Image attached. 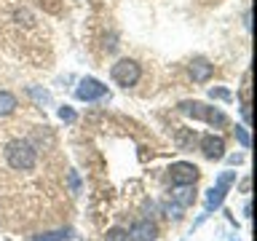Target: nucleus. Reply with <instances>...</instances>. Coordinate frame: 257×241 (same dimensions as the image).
Wrapping results in <instances>:
<instances>
[{
  "instance_id": "11",
  "label": "nucleus",
  "mask_w": 257,
  "mask_h": 241,
  "mask_svg": "<svg viewBox=\"0 0 257 241\" xmlns=\"http://www.w3.org/2000/svg\"><path fill=\"white\" fill-rule=\"evenodd\" d=\"M14 110H16V96L11 91H0V118L11 115Z\"/></svg>"
},
{
  "instance_id": "18",
  "label": "nucleus",
  "mask_w": 257,
  "mask_h": 241,
  "mask_svg": "<svg viewBox=\"0 0 257 241\" xmlns=\"http://www.w3.org/2000/svg\"><path fill=\"white\" fill-rule=\"evenodd\" d=\"M59 118H62V120H67V124H72V120H75V112H72L67 104H64V107L59 110Z\"/></svg>"
},
{
  "instance_id": "2",
  "label": "nucleus",
  "mask_w": 257,
  "mask_h": 241,
  "mask_svg": "<svg viewBox=\"0 0 257 241\" xmlns=\"http://www.w3.org/2000/svg\"><path fill=\"white\" fill-rule=\"evenodd\" d=\"M180 110L193 115L196 120H206V124H212V126H228V115L217 107H209L204 102H182Z\"/></svg>"
},
{
  "instance_id": "6",
  "label": "nucleus",
  "mask_w": 257,
  "mask_h": 241,
  "mask_svg": "<svg viewBox=\"0 0 257 241\" xmlns=\"http://www.w3.org/2000/svg\"><path fill=\"white\" fill-rule=\"evenodd\" d=\"M201 150H204L206 158L220 161V158H225V140L222 137H214V134H204L201 137Z\"/></svg>"
},
{
  "instance_id": "14",
  "label": "nucleus",
  "mask_w": 257,
  "mask_h": 241,
  "mask_svg": "<svg viewBox=\"0 0 257 241\" xmlns=\"http://www.w3.org/2000/svg\"><path fill=\"white\" fill-rule=\"evenodd\" d=\"M209 96H212V99H222V102L233 99V94L228 91V88H209Z\"/></svg>"
},
{
  "instance_id": "16",
  "label": "nucleus",
  "mask_w": 257,
  "mask_h": 241,
  "mask_svg": "<svg viewBox=\"0 0 257 241\" xmlns=\"http://www.w3.org/2000/svg\"><path fill=\"white\" fill-rule=\"evenodd\" d=\"M217 182L225 185V188H230V185L236 182V172H222L220 177H217Z\"/></svg>"
},
{
  "instance_id": "20",
  "label": "nucleus",
  "mask_w": 257,
  "mask_h": 241,
  "mask_svg": "<svg viewBox=\"0 0 257 241\" xmlns=\"http://www.w3.org/2000/svg\"><path fill=\"white\" fill-rule=\"evenodd\" d=\"M70 185H72V190H78V174L75 172L70 174Z\"/></svg>"
},
{
  "instance_id": "1",
  "label": "nucleus",
  "mask_w": 257,
  "mask_h": 241,
  "mask_svg": "<svg viewBox=\"0 0 257 241\" xmlns=\"http://www.w3.org/2000/svg\"><path fill=\"white\" fill-rule=\"evenodd\" d=\"M6 161L14 169H19V172H30V169L38 164V153H35V148H32L30 142L14 140V142L6 145Z\"/></svg>"
},
{
  "instance_id": "19",
  "label": "nucleus",
  "mask_w": 257,
  "mask_h": 241,
  "mask_svg": "<svg viewBox=\"0 0 257 241\" xmlns=\"http://www.w3.org/2000/svg\"><path fill=\"white\" fill-rule=\"evenodd\" d=\"M180 209H182V206H166V214H169V217H174V220H180V217H182V214H180Z\"/></svg>"
},
{
  "instance_id": "9",
  "label": "nucleus",
  "mask_w": 257,
  "mask_h": 241,
  "mask_svg": "<svg viewBox=\"0 0 257 241\" xmlns=\"http://www.w3.org/2000/svg\"><path fill=\"white\" fill-rule=\"evenodd\" d=\"M225 193H228V188H225V185H220V182H217L212 190H206V212H214V209L222 206Z\"/></svg>"
},
{
  "instance_id": "8",
  "label": "nucleus",
  "mask_w": 257,
  "mask_h": 241,
  "mask_svg": "<svg viewBox=\"0 0 257 241\" xmlns=\"http://www.w3.org/2000/svg\"><path fill=\"white\" fill-rule=\"evenodd\" d=\"M212 72H214V64H209L206 59H193L190 62V78L196 80V83H204V80L212 78Z\"/></svg>"
},
{
  "instance_id": "13",
  "label": "nucleus",
  "mask_w": 257,
  "mask_h": 241,
  "mask_svg": "<svg viewBox=\"0 0 257 241\" xmlns=\"http://www.w3.org/2000/svg\"><path fill=\"white\" fill-rule=\"evenodd\" d=\"M67 233H70V230H54V233H43V236H35L32 241H62V238H67Z\"/></svg>"
},
{
  "instance_id": "7",
  "label": "nucleus",
  "mask_w": 257,
  "mask_h": 241,
  "mask_svg": "<svg viewBox=\"0 0 257 241\" xmlns=\"http://www.w3.org/2000/svg\"><path fill=\"white\" fill-rule=\"evenodd\" d=\"M156 236H158L156 225L148 222V220L134 222L132 225V233H128V238H132V241H156Z\"/></svg>"
},
{
  "instance_id": "4",
  "label": "nucleus",
  "mask_w": 257,
  "mask_h": 241,
  "mask_svg": "<svg viewBox=\"0 0 257 241\" xmlns=\"http://www.w3.org/2000/svg\"><path fill=\"white\" fill-rule=\"evenodd\" d=\"M107 94V86H102L96 78H83L75 88V96L80 102H94V99H102Z\"/></svg>"
},
{
  "instance_id": "15",
  "label": "nucleus",
  "mask_w": 257,
  "mask_h": 241,
  "mask_svg": "<svg viewBox=\"0 0 257 241\" xmlns=\"http://www.w3.org/2000/svg\"><path fill=\"white\" fill-rule=\"evenodd\" d=\"M107 241H132V238H128V233L123 228H112L107 230Z\"/></svg>"
},
{
  "instance_id": "17",
  "label": "nucleus",
  "mask_w": 257,
  "mask_h": 241,
  "mask_svg": "<svg viewBox=\"0 0 257 241\" xmlns=\"http://www.w3.org/2000/svg\"><path fill=\"white\" fill-rule=\"evenodd\" d=\"M236 140L241 142V148H249V145H252V140H249V132H246V129H236Z\"/></svg>"
},
{
  "instance_id": "5",
  "label": "nucleus",
  "mask_w": 257,
  "mask_h": 241,
  "mask_svg": "<svg viewBox=\"0 0 257 241\" xmlns=\"http://www.w3.org/2000/svg\"><path fill=\"white\" fill-rule=\"evenodd\" d=\"M169 180H172L174 185H196L198 169L193 166V164H185V161H180V164H172V166H169Z\"/></svg>"
},
{
  "instance_id": "3",
  "label": "nucleus",
  "mask_w": 257,
  "mask_h": 241,
  "mask_svg": "<svg viewBox=\"0 0 257 241\" xmlns=\"http://www.w3.org/2000/svg\"><path fill=\"white\" fill-rule=\"evenodd\" d=\"M110 75H112V80H115L118 86L128 88V86H134L137 80H140L142 70H140V64H137L134 59H120V62H115V64H112Z\"/></svg>"
},
{
  "instance_id": "10",
  "label": "nucleus",
  "mask_w": 257,
  "mask_h": 241,
  "mask_svg": "<svg viewBox=\"0 0 257 241\" xmlns=\"http://www.w3.org/2000/svg\"><path fill=\"white\" fill-rule=\"evenodd\" d=\"M172 198H174L177 206H190L193 201H196V190H193V185H177Z\"/></svg>"
},
{
  "instance_id": "12",
  "label": "nucleus",
  "mask_w": 257,
  "mask_h": 241,
  "mask_svg": "<svg viewBox=\"0 0 257 241\" xmlns=\"http://www.w3.org/2000/svg\"><path fill=\"white\" fill-rule=\"evenodd\" d=\"M27 91H30V96L38 104H51V94H48V91H40V88H35V86H30Z\"/></svg>"
}]
</instances>
